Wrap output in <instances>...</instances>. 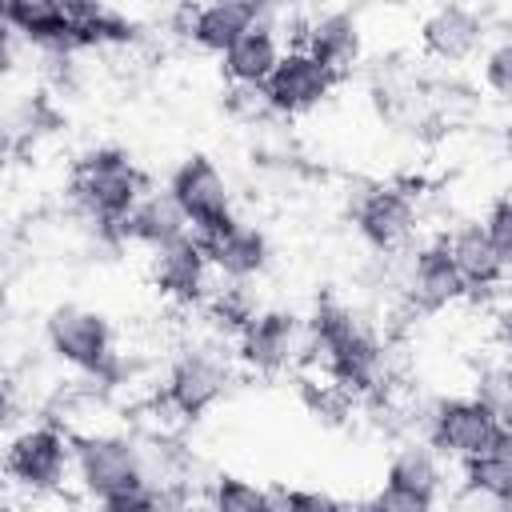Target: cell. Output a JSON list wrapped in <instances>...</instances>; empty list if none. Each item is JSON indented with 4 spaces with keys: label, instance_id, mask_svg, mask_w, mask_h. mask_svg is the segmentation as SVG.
Here are the masks:
<instances>
[{
    "label": "cell",
    "instance_id": "6da1fadb",
    "mask_svg": "<svg viewBox=\"0 0 512 512\" xmlns=\"http://www.w3.org/2000/svg\"><path fill=\"white\" fill-rule=\"evenodd\" d=\"M308 352L316 356L324 376L336 388H344L348 396L372 392L380 384L384 348H380L376 332L368 328V320L360 312H352L348 304H336V300L316 304V312L308 320Z\"/></svg>",
    "mask_w": 512,
    "mask_h": 512
},
{
    "label": "cell",
    "instance_id": "7a4b0ae2",
    "mask_svg": "<svg viewBox=\"0 0 512 512\" xmlns=\"http://www.w3.org/2000/svg\"><path fill=\"white\" fill-rule=\"evenodd\" d=\"M72 192H76V204L96 224H104L108 232H120L128 212L148 192V184H144V172L136 168V160L124 148H92L76 164Z\"/></svg>",
    "mask_w": 512,
    "mask_h": 512
},
{
    "label": "cell",
    "instance_id": "3957f363",
    "mask_svg": "<svg viewBox=\"0 0 512 512\" xmlns=\"http://www.w3.org/2000/svg\"><path fill=\"white\" fill-rule=\"evenodd\" d=\"M4 472H8L12 488H20L28 496L60 492L76 476V436L48 424V420L44 424H24L8 440Z\"/></svg>",
    "mask_w": 512,
    "mask_h": 512
},
{
    "label": "cell",
    "instance_id": "277c9868",
    "mask_svg": "<svg viewBox=\"0 0 512 512\" xmlns=\"http://www.w3.org/2000/svg\"><path fill=\"white\" fill-rule=\"evenodd\" d=\"M148 456L120 432H84L76 436V484L96 500H116L128 492L152 488Z\"/></svg>",
    "mask_w": 512,
    "mask_h": 512
},
{
    "label": "cell",
    "instance_id": "5b68a950",
    "mask_svg": "<svg viewBox=\"0 0 512 512\" xmlns=\"http://www.w3.org/2000/svg\"><path fill=\"white\" fill-rule=\"evenodd\" d=\"M44 344L60 364H68L88 380H104L108 388L116 372V352H112V324L104 312L84 304H56L44 320Z\"/></svg>",
    "mask_w": 512,
    "mask_h": 512
},
{
    "label": "cell",
    "instance_id": "8992f818",
    "mask_svg": "<svg viewBox=\"0 0 512 512\" xmlns=\"http://www.w3.org/2000/svg\"><path fill=\"white\" fill-rule=\"evenodd\" d=\"M164 188L172 192V200L180 204L192 236H200V240L220 232V228H228L236 220V212H232V184L216 168V160H208V156L180 160Z\"/></svg>",
    "mask_w": 512,
    "mask_h": 512
},
{
    "label": "cell",
    "instance_id": "52a82bcc",
    "mask_svg": "<svg viewBox=\"0 0 512 512\" xmlns=\"http://www.w3.org/2000/svg\"><path fill=\"white\" fill-rule=\"evenodd\" d=\"M500 416L480 404L476 396H448V400H436L432 412H428V444L444 456V460H472L480 452L492 448L496 432H500Z\"/></svg>",
    "mask_w": 512,
    "mask_h": 512
},
{
    "label": "cell",
    "instance_id": "ba28073f",
    "mask_svg": "<svg viewBox=\"0 0 512 512\" xmlns=\"http://www.w3.org/2000/svg\"><path fill=\"white\" fill-rule=\"evenodd\" d=\"M308 348V324L284 308H264L240 336H236V356L244 368L272 376L284 372L300 352Z\"/></svg>",
    "mask_w": 512,
    "mask_h": 512
},
{
    "label": "cell",
    "instance_id": "9c48e42d",
    "mask_svg": "<svg viewBox=\"0 0 512 512\" xmlns=\"http://www.w3.org/2000/svg\"><path fill=\"white\" fill-rule=\"evenodd\" d=\"M336 84L340 80L312 52H304L296 44V48H284L272 80L264 84V100H268V112H276V116H304V112L320 108Z\"/></svg>",
    "mask_w": 512,
    "mask_h": 512
},
{
    "label": "cell",
    "instance_id": "30bf717a",
    "mask_svg": "<svg viewBox=\"0 0 512 512\" xmlns=\"http://www.w3.org/2000/svg\"><path fill=\"white\" fill-rule=\"evenodd\" d=\"M400 288H404L408 308H416V312H440V308H452V304H460L464 296H472V288H468V280L460 276L456 260L448 256L444 240L424 244V248H416V252L408 256Z\"/></svg>",
    "mask_w": 512,
    "mask_h": 512
},
{
    "label": "cell",
    "instance_id": "8fae6325",
    "mask_svg": "<svg viewBox=\"0 0 512 512\" xmlns=\"http://www.w3.org/2000/svg\"><path fill=\"white\" fill-rule=\"evenodd\" d=\"M152 288L172 304H204L212 296V260L200 236H184L148 260Z\"/></svg>",
    "mask_w": 512,
    "mask_h": 512
},
{
    "label": "cell",
    "instance_id": "7c38bea8",
    "mask_svg": "<svg viewBox=\"0 0 512 512\" xmlns=\"http://www.w3.org/2000/svg\"><path fill=\"white\" fill-rule=\"evenodd\" d=\"M228 384H232V372H228V360H224V356H216V352H208V348H188V352H180V356L172 360V368H168L160 392H164L188 420H196V416H204V412L228 392Z\"/></svg>",
    "mask_w": 512,
    "mask_h": 512
},
{
    "label": "cell",
    "instance_id": "4fadbf2b",
    "mask_svg": "<svg viewBox=\"0 0 512 512\" xmlns=\"http://www.w3.org/2000/svg\"><path fill=\"white\" fill-rule=\"evenodd\" d=\"M352 224H356V232L364 236L368 248H376V252H396V248H404L408 236L416 232V204H412L408 192L380 184V188H368V192L356 200Z\"/></svg>",
    "mask_w": 512,
    "mask_h": 512
},
{
    "label": "cell",
    "instance_id": "5bb4252c",
    "mask_svg": "<svg viewBox=\"0 0 512 512\" xmlns=\"http://www.w3.org/2000/svg\"><path fill=\"white\" fill-rule=\"evenodd\" d=\"M484 16L464 4H436L420 20V48L440 64H468L484 48Z\"/></svg>",
    "mask_w": 512,
    "mask_h": 512
},
{
    "label": "cell",
    "instance_id": "9a60e30c",
    "mask_svg": "<svg viewBox=\"0 0 512 512\" xmlns=\"http://www.w3.org/2000/svg\"><path fill=\"white\" fill-rule=\"evenodd\" d=\"M300 48L312 52L340 80L360 64V52H364L360 20L352 12H340V8L336 12H316L312 20L300 24Z\"/></svg>",
    "mask_w": 512,
    "mask_h": 512
},
{
    "label": "cell",
    "instance_id": "2e32d148",
    "mask_svg": "<svg viewBox=\"0 0 512 512\" xmlns=\"http://www.w3.org/2000/svg\"><path fill=\"white\" fill-rule=\"evenodd\" d=\"M204 248H208L212 272L224 276V280H236V284L256 280L268 268V256H272L268 236L248 220H232L228 228L204 236Z\"/></svg>",
    "mask_w": 512,
    "mask_h": 512
},
{
    "label": "cell",
    "instance_id": "e0dca14e",
    "mask_svg": "<svg viewBox=\"0 0 512 512\" xmlns=\"http://www.w3.org/2000/svg\"><path fill=\"white\" fill-rule=\"evenodd\" d=\"M276 32H280V28H276L268 16H260V20L220 56V72H224V80H228L232 88H264V84L272 80L280 56H284V44H280Z\"/></svg>",
    "mask_w": 512,
    "mask_h": 512
},
{
    "label": "cell",
    "instance_id": "ac0fdd59",
    "mask_svg": "<svg viewBox=\"0 0 512 512\" xmlns=\"http://www.w3.org/2000/svg\"><path fill=\"white\" fill-rule=\"evenodd\" d=\"M4 28L40 52H52V56L76 52L64 0H8L4 4Z\"/></svg>",
    "mask_w": 512,
    "mask_h": 512
},
{
    "label": "cell",
    "instance_id": "d6986e66",
    "mask_svg": "<svg viewBox=\"0 0 512 512\" xmlns=\"http://www.w3.org/2000/svg\"><path fill=\"white\" fill-rule=\"evenodd\" d=\"M116 236L128 240V244H140L148 252H160V248L192 236V228H188V220H184V212H180V204L172 200L168 188H148L140 196V204L128 212V220L120 224Z\"/></svg>",
    "mask_w": 512,
    "mask_h": 512
},
{
    "label": "cell",
    "instance_id": "ffe728a7",
    "mask_svg": "<svg viewBox=\"0 0 512 512\" xmlns=\"http://www.w3.org/2000/svg\"><path fill=\"white\" fill-rule=\"evenodd\" d=\"M264 16V8L256 4H232V0H220V4H200V8H188V24H184V36L200 48V52H212V56H224L256 20Z\"/></svg>",
    "mask_w": 512,
    "mask_h": 512
},
{
    "label": "cell",
    "instance_id": "44dd1931",
    "mask_svg": "<svg viewBox=\"0 0 512 512\" xmlns=\"http://www.w3.org/2000/svg\"><path fill=\"white\" fill-rule=\"evenodd\" d=\"M444 248H448V256L456 260V268H460V276L468 280L472 292L496 288V284L508 276L504 264H500V256H496V248H492V240H488V232H484V224H476V220L456 224V228L444 236Z\"/></svg>",
    "mask_w": 512,
    "mask_h": 512
},
{
    "label": "cell",
    "instance_id": "7402d4cb",
    "mask_svg": "<svg viewBox=\"0 0 512 512\" xmlns=\"http://www.w3.org/2000/svg\"><path fill=\"white\" fill-rule=\"evenodd\" d=\"M384 480L396 488H412L424 496H440L444 492V456L428 444V440H404L384 468Z\"/></svg>",
    "mask_w": 512,
    "mask_h": 512
},
{
    "label": "cell",
    "instance_id": "603a6c76",
    "mask_svg": "<svg viewBox=\"0 0 512 512\" xmlns=\"http://www.w3.org/2000/svg\"><path fill=\"white\" fill-rule=\"evenodd\" d=\"M208 304V312H212V320L224 328V332H232V336H240L264 308L256 304V292L248 288V284H236V280H224L220 288H212V296L204 300Z\"/></svg>",
    "mask_w": 512,
    "mask_h": 512
},
{
    "label": "cell",
    "instance_id": "cb8c5ba5",
    "mask_svg": "<svg viewBox=\"0 0 512 512\" xmlns=\"http://www.w3.org/2000/svg\"><path fill=\"white\" fill-rule=\"evenodd\" d=\"M460 476L472 480V484H480V488H488V492H496L500 500L512 504V464H504L500 456L480 452V456H472V460L460 464Z\"/></svg>",
    "mask_w": 512,
    "mask_h": 512
},
{
    "label": "cell",
    "instance_id": "d4e9b609",
    "mask_svg": "<svg viewBox=\"0 0 512 512\" xmlns=\"http://www.w3.org/2000/svg\"><path fill=\"white\" fill-rule=\"evenodd\" d=\"M480 80H484V88L496 100L512 104V40H496V44L484 48V56H480Z\"/></svg>",
    "mask_w": 512,
    "mask_h": 512
},
{
    "label": "cell",
    "instance_id": "484cf974",
    "mask_svg": "<svg viewBox=\"0 0 512 512\" xmlns=\"http://www.w3.org/2000/svg\"><path fill=\"white\" fill-rule=\"evenodd\" d=\"M360 512H440L436 496H424V492H412V488H396V484H380L364 504Z\"/></svg>",
    "mask_w": 512,
    "mask_h": 512
},
{
    "label": "cell",
    "instance_id": "4316f807",
    "mask_svg": "<svg viewBox=\"0 0 512 512\" xmlns=\"http://www.w3.org/2000/svg\"><path fill=\"white\" fill-rule=\"evenodd\" d=\"M480 404H488L504 424H512V372L496 360L488 372H480L476 380V392H472Z\"/></svg>",
    "mask_w": 512,
    "mask_h": 512
},
{
    "label": "cell",
    "instance_id": "83f0119b",
    "mask_svg": "<svg viewBox=\"0 0 512 512\" xmlns=\"http://www.w3.org/2000/svg\"><path fill=\"white\" fill-rule=\"evenodd\" d=\"M444 512H512V504L500 500L496 492H488V488H480V484H472V480L460 476L448 488V496H444Z\"/></svg>",
    "mask_w": 512,
    "mask_h": 512
},
{
    "label": "cell",
    "instance_id": "f1b7e54d",
    "mask_svg": "<svg viewBox=\"0 0 512 512\" xmlns=\"http://www.w3.org/2000/svg\"><path fill=\"white\" fill-rule=\"evenodd\" d=\"M480 224H484V232H488V240L500 256L504 272H512V196H496Z\"/></svg>",
    "mask_w": 512,
    "mask_h": 512
},
{
    "label": "cell",
    "instance_id": "f546056e",
    "mask_svg": "<svg viewBox=\"0 0 512 512\" xmlns=\"http://www.w3.org/2000/svg\"><path fill=\"white\" fill-rule=\"evenodd\" d=\"M284 492V512H348L344 500H336L324 488H280Z\"/></svg>",
    "mask_w": 512,
    "mask_h": 512
},
{
    "label": "cell",
    "instance_id": "4dcf8cb0",
    "mask_svg": "<svg viewBox=\"0 0 512 512\" xmlns=\"http://www.w3.org/2000/svg\"><path fill=\"white\" fill-rule=\"evenodd\" d=\"M492 456H500L504 464H512V424H500V432H496V440H492V448H488Z\"/></svg>",
    "mask_w": 512,
    "mask_h": 512
},
{
    "label": "cell",
    "instance_id": "1f68e13d",
    "mask_svg": "<svg viewBox=\"0 0 512 512\" xmlns=\"http://www.w3.org/2000/svg\"><path fill=\"white\" fill-rule=\"evenodd\" d=\"M500 364L512 372V328L504 332V344H500Z\"/></svg>",
    "mask_w": 512,
    "mask_h": 512
},
{
    "label": "cell",
    "instance_id": "d6a6232c",
    "mask_svg": "<svg viewBox=\"0 0 512 512\" xmlns=\"http://www.w3.org/2000/svg\"><path fill=\"white\" fill-rule=\"evenodd\" d=\"M188 512H208V508H204V504H200V508H188Z\"/></svg>",
    "mask_w": 512,
    "mask_h": 512
}]
</instances>
